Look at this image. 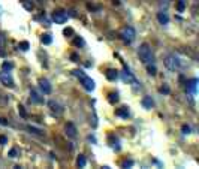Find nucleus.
Returning a JSON list of instances; mask_svg holds the SVG:
<instances>
[{
	"mask_svg": "<svg viewBox=\"0 0 199 169\" xmlns=\"http://www.w3.org/2000/svg\"><path fill=\"white\" fill-rule=\"evenodd\" d=\"M138 56H139V60H141L144 64H150V63L154 62V56H153L151 46H150L148 44L139 45V48H138Z\"/></svg>",
	"mask_w": 199,
	"mask_h": 169,
	"instance_id": "obj_1",
	"label": "nucleus"
},
{
	"mask_svg": "<svg viewBox=\"0 0 199 169\" xmlns=\"http://www.w3.org/2000/svg\"><path fill=\"white\" fill-rule=\"evenodd\" d=\"M120 38L121 41L124 42V44H132L135 38H136V31L133 27H124L123 30L120 31Z\"/></svg>",
	"mask_w": 199,
	"mask_h": 169,
	"instance_id": "obj_2",
	"label": "nucleus"
},
{
	"mask_svg": "<svg viewBox=\"0 0 199 169\" xmlns=\"http://www.w3.org/2000/svg\"><path fill=\"white\" fill-rule=\"evenodd\" d=\"M165 66H166L169 70L175 72V70L180 68V60H178V57H175L174 54L166 56V58H165Z\"/></svg>",
	"mask_w": 199,
	"mask_h": 169,
	"instance_id": "obj_3",
	"label": "nucleus"
},
{
	"mask_svg": "<svg viewBox=\"0 0 199 169\" xmlns=\"http://www.w3.org/2000/svg\"><path fill=\"white\" fill-rule=\"evenodd\" d=\"M51 18H53V21H56L57 24H64L69 18V14L64 12V11H54Z\"/></svg>",
	"mask_w": 199,
	"mask_h": 169,
	"instance_id": "obj_4",
	"label": "nucleus"
},
{
	"mask_svg": "<svg viewBox=\"0 0 199 169\" xmlns=\"http://www.w3.org/2000/svg\"><path fill=\"white\" fill-rule=\"evenodd\" d=\"M0 81H2V84H3V85H6V87H9V88L15 87L14 79H12V76H11V74H9V72H0Z\"/></svg>",
	"mask_w": 199,
	"mask_h": 169,
	"instance_id": "obj_5",
	"label": "nucleus"
},
{
	"mask_svg": "<svg viewBox=\"0 0 199 169\" xmlns=\"http://www.w3.org/2000/svg\"><path fill=\"white\" fill-rule=\"evenodd\" d=\"M48 106H50L51 112L56 114V115H62L63 111H64L62 105H60L58 102H56V100H50V102H48Z\"/></svg>",
	"mask_w": 199,
	"mask_h": 169,
	"instance_id": "obj_6",
	"label": "nucleus"
},
{
	"mask_svg": "<svg viewBox=\"0 0 199 169\" xmlns=\"http://www.w3.org/2000/svg\"><path fill=\"white\" fill-rule=\"evenodd\" d=\"M76 132H78V130H76V127H75L74 123H68V124L64 126V133L68 135L69 138H72V139L76 138V135H78Z\"/></svg>",
	"mask_w": 199,
	"mask_h": 169,
	"instance_id": "obj_7",
	"label": "nucleus"
},
{
	"mask_svg": "<svg viewBox=\"0 0 199 169\" xmlns=\"http://www.w3.org/2000/svg\"><path fill=\"white\" fill-rule=\"evenodd\" d=\"M81 84H82V87L86 88L87 91H93V90H94V81L91 79V78H88L87 75L84 76V78H81Z\"/></svg>",
	"mask_w": 199,
	"mask_h": 169,
	"instance_id": "obj_8",
	"label": "nucleus"
},
{
	"mask_svg": "<svg viewBox=\"0 0 199 169\" xmlns=\"http://www.w3.org/2000/svg\"><path fill=\"white\" fill-rule=\"evenodd\" d=\"M123 79H124L127 84H138L136 78L132 75V72L129 70V68H124V72H123Z\"/></svg>",
	"mask_w": 199,
	"mask_h": 169,
	"instance_id": "obj_9",
	"label": "nucleus"
},
{
	"mask_svg": "<svg viewBox=\"0 0 199 169\" xmlns=\"http://www.w3.org/2000/svg\"><path fill=\"white\" fill-rule=\"evenodd\" d=\"M39 87H41V91L44 94H50L51 90H53V87H51V84L48 79H41V81H39Z\"/></svg>",
	"mask_w": 199,
	"mask_h": 169,
	"instance_id": "obj_10",
	"label": "nucleus"
},
{
	"mask_svg": "<svg viewBox=\"0 0 199 169\" xmlns=\"http://www.w3.org/2000/svg\"><path fill=\"white\" fill-rule=\"evenodd\" d=\"M30 102H35V103H44V97H41L36 90H31L30 91Z\"/></svg>",
	"mask_w": 199,
	"mask_h": 169,
	"instance_id": "obj_11",
	"label": "nucleus"
},
{
	"mask_svg": "<svg viewBox=\"0 0 199 169\" xmlns=\"http://www.w3.org/2000/svg\"><path fill=\"white\" fill-rule=\"evenodd\" d=\"M105 76H106V79H109V81H115L118 78V70L115 69H108L105 72Z\"/></svg>",
	"mask_w": 199,
	"mask_h": 169,
	"instance_id": "obj_12",
	"label": "nucleus"
},
{
	"mask_svg": "<svg viewBox=\"0 0 199 169\" xmlns=\"http://www.w3.org/2000/svg\"><path fill=\"white\" fill-rule=\"evenodd\" d=\"M157 21L160 23V24H168L169 23V17L166 12H157Z\"/></svg>",
	"mask_w": 199,
	"mask_h": 169,
	"instance_id": "obj_13",
	"label": "nucleus"
},
{
	"mask_svg": "<svg viewBox=\"0 0 199 169\" xmlns=\"http://www.w3.org/2000/svg\"><path fill=\"white\" fill-rule=\"evenodd\" d=\"M196 87H198V79H196V78H193V79L189 81L187 88H189V91H190L192 94H196Z\"/></svg>",
	"mask_w": 199,
	"mask_h": 169,
	"instance_id": "obj_14",
	"label": "nucleus"
},
{
	"mask_svg": "<svg viewBox=\"0 0 199 169\" xmlns=\"http://www.w3.org/2000/svg\"><path fill=\"white\" fill-rule=\"evenodd\" d=\"M115 114H117L118 117H123V118H127V117L130 115V112H129V109H127V106H121V108H118L117 111H115Z\"/></svg>",
	"mask_w": 199,
	"mask_h": 169,
	"instance_id": "obj_15",
	"label": "nucleus"
},
{
	"mask_svg": "<svg viewBox=\"0 0 199 169\" xmlns=\"http://www.w3.org/2000/svg\"><path fill=\"white\" fill-rule=\"evenodd\" d=\"M154 105V102H153V99H151V96H145L142 99V106L147 108V109H150V108Z\"/></svg>",
	"mask_w": 199,
	"mask_h": 169,
	"instance_id": "obj_16",
	"label": "nucleus"
},
{
	"mask_svg": "<svg viewBox=\"0 0 199 169\" xmlns=\"http://www.w3.org/2000/svg\"><path fill=\"white\" fill-rule=\"evenodd\" d=\"M21 5H23L24 9H27V11H33V8H35V5H33L31 0H21Z\"/></svg>",
	"mask_w": 199,
	"mask_h": 169,
	"instance_id": "obj_17",
	"label": "nucleus"
},
{
	"mask_svg": "<svg viewBox=\"0 0 199 169\" xmlns=\"http://www.w3.org/2000/svg\"><path fill=\"white\" fill-rule=\"evenodd\" d=\"M12 68H14V64L11 62H3L2 63V70H3V72H11Z\"/></svg>",
	"mask_w": 199,
	"mask_h": 169,
	"instance_id": "obj_18",
	"label": "nucleus"
},
{
	"mask_svg": "<svg viewBox=\"0 0 199 169\" xmlns=\"http://www.w3.org/2000/svg\"><path fill=\"white\" fill-rule=\"evenodd\" d=\"M27 129H29V132L33 133V135H37V136H42V135H44V132L41 130V129H36V127H33V126H29Z\"/></svg>",
	"mask_w": 199,
	"mask_h": 169,
	"instance_id": "obj_19",
	"label": "nucleus"
},
{
	"mask_svg": "<svg viewBox=\"0 0 199 169\" xmlns=\"http://www.w3.org/2000/svg\"><path fill=\"white\" fill-rule=\"evenodd\" d=\"M76 165H78V168H86V165H87V160H86V157L80 154L78 160H76Z\"/></svg>",
	"mask_w": 199,
	"mask_h": 169,
	"instance_id": "obj_20",
	"label": "nucleus"
},
{
	"mask_svg": "<svg viewBox=\"0 0 199 169\" xmlns=\"http://www.w3.org/2000/svg\"><path fill=\"white\" fill-rule=\"evenodd\" d=\"M108 100H109V103H117L118 102V93H109L108 94Z\"/></svg>",
	"mask_w": 199,
	"mask_h": 169,
	"instance_id": "obj_21",
	"label": "nucleus"
},
{
	"mask_svg": "<svg viewBox=\"0 0 199 169\" xmlns=\"http://www.w3.org/2000/svg\"><path fill=\"white\" fill-rule=\"evenodd\" d=\"M41 42L44 45H50L53 42V38H51V35H44L42 38H41Z\"/></svg>",
	"mask_w": 199,
	"mask_h": 169,
	"instance_id": "obj_22",
	"label": "nucleus"
},
{
	"mask_svg": "<svg viewBox=\"0 0 199 169\" xmlns=\"http://www.w3.org/2000/svg\"><path fill=\"white\" fill-rule=\"evenodd\" d=\"M147 72H148V75H151V76H154L156 75V72H157V69H156V66L154 64H147Z\"/></svg>",
	"mask_w": 199,
	"mask_h": 169,
	"instance_id": "obj_23",
	"label": "nucleus"
},
{
	"mask_svg": "<svg viewBox=\"0 0 199 169\" xmlns=\"http://www.w3.org/2000/svg\"><path fill=\"white\" fill-rule=\"evenodd\" d=\"M109 141H111V147H112V148H115V150H120V144H118L120 141H118L117 138L111 136V138H109Z\"/></svg>",
	"mask_w": 199,
	"mask_h": 169,
	"instance_id": "obj_24",
	"label": "nucleus"
},
{
	"mask_svg": "<svg viewBox=\"0 0 199 169\" xmlns=\"http://www.w3.org/2000/svg\"><path fill=\"white\" fill-rule=\"evenodd\" d=\"M72 75L81 79V78H84V76H86V74H84V70H81V69H75V70H72Z\"/></svg>",
	"mask_w": 199,
	"mask_h": 169,
	"instance_id": "obj_25",
	"label": "nucleus"
},
{
	"mask_svg": "<svg viewBox=\"0 0 199 169\" xmlns=\"http://www.w3.org/2000/svg\"><path fill=\"white\" fill-rule=\"evenodd\" d=\"M186 9V2L184 0H178V3H177V11L178 12H183Z\"/></svg>",
	"mask_w": 199,
	"mask_h": 169,
	"instance_id": "obj_26",
	"label": "nucleus"
},
{
	"mask_svg": "<svg viewBox=\"0 0 199 169\" xmlns=\"http://www.w3.org/2000/svg\"><path fill=\"white\" fill-rule=\"evenodd\" d=\"M18 112H19V115H21L23 118H27V111L24 109L23 105H18Z\"/></svg>",
	"mask_w": 199,
	"mask_h": 169,
	"instance_id": "obj_27",
	"label": "nucleus"
},
{
	"mask_svg": "<svg viewBox=\"0 0 199 169\" xmlns=\"http://www.w3.org/2000/svg\"><path fill=\"white\" fill-rule=\"evenodd\" d=\"M29 46H30V45H29V42H27V41H23V42L19 44V48H21L23 51H27V50H29Z\"/></svg>",
	"mask_w": 199,
	"mask_h": 169,
	"instance_id": "obj_28",
	"label": "nucleus"
},
{
	"mask_svg": "<svg viewBox=\"0 0 199 169\" xmlns=\"http://www.w3.org/2000/svg\"><path fill=\"white\" fill-rule=\"evenodd\" d=\"M18 154H19L18 148H12V150L9 151V157H12V159H14V157H17V156H18Z\"/></svg>",
	"mask_w": 199,
	"mask_h": 169,
	"instance_id": "obj_29",
	"label": "nucleus"
},
{
	"mask_svg": "<svg viewBox=\"0 0 199 169\" xmlns=\"http://www.w3.org/2000/svg\"><path fill=\"white\" fill-rule=\"evenodd\" d=\"M121 166L123 168H130V166H133V160H126V162H123Z\"/></svg>",
	"mask_w": 199,
	"mask_h": 169,
	"instance_id": "obj_30",
	"label": "nucleus"
},
{
	"mask_svg": "<svg viewBox=\"0 0 199 169\" xmlns=\"http://www.w3.org/2000/svg\"><path fill=\"white\" fill-rule=\"evenodd\" d=\"M181 130H183V133H184V135H189V133H190V127H189L187 124H184L183 127H181Z\"/></svg>",
	"mask_w": 199,
	"mask_h": 169,
	"instance_id": "obj_31",
	"label": "nucleus"
},
{
	"mask_svg": "<svg viewBox=\"0 0 199 169\" xmlns=\"http://www.w3.org/2000/svg\"><path fill=\"white\" fill-rule=\"evenodd\" d=\"M6 144H8V138L3 136V135H0V145H6Z\"/></svg>",
	"mask_w": 199,
	"mask_h": 169,
	"instance_id": "obj_32",
	"label": "nucleus"
},
{
	"mask_svg": "<svg viewBox=\"0 0 199 169\" xmlns=\"http://www.w3.org/2000/svg\"><path fill=\"white\" fill-rule=\"evenodd\" d=\"M5 41H6V39H5V36L0 33V48H3V46H5Z\"/></svg>",
	"mask_w": 199,
	"mask_h": 169,
	"instance_id": "obj_33",
	"label": "nucleus"
},
{
	"mask_svg": "<svg viewBox=\"0 0 199 169\" xmlns=\"http://www.w3.org/2000/svg\"><path fill=\"white\" fill-rule=\"evenodd\" d=\"M160 93H165V94H168V93H169V87H168V85H163V87L160 88Z\"/></svg>",
	"mask_w": 199,
	"mask_h": 169,
	"instance_id": "obj_34",
	"label": "nucleus"
},
{
	"mask_svg": "<svg viewBox=\"0 0 199 169\" xmlns=\"http://www.w3.org/2000/svg\"><path fill=\"white\" fill-rule=\"evenodd\" d=\"M75 45H84V41L81 38H76L75 39Z\"/></svg>",
	"mask_w": 199,
	"mask_h": 169,
	"instance_id": "obj_35",
	"label": "nucleus"
},
{
	"mask_svg": "<svg viewBox=\"0 0 199 169\" xmlns=\"http://www.w3.org/2000/svg\"><path fill=\"white\" fill-rule=\"evenodd\" d=\"M63 33L68 36V35H72V33H74V30H72V29H64V31H63Z\"/></svg>",
	"mask_w": 199,
	"mask_h": 169,
	"instance_id": "obj_36",
	"label": "nucleus"
},
{
	"mask_svg": "<svg viewBox=\"0 0 199 169\" xmlns=\"http://www.w3.org/2000/svg\"><path fill=\"white\" fill-rule=\"evenodd\" d=\"M70 58H72V62H78V56H76V54H72Z\"/></svg>",
	"mask_w": 199,
	"mask_h": 169,
	"instance_id": "obj_37",
	"label": "nucleus"
},
{
	"mask_svg": "<svg viewBox=\"0 0 199 169\" xmlns=\"http://www.w3.org/2000/svg\"><path fill=\"white\" fill-rule=\"evenodd\" d=\"M0 124H3V126H8V121L5 118H0Z\"/></svg>",
	"mask_w": 199,
	"mask_h": 169,
	"instance_id": "obj_38",
	"label": "nucleus"
},
{
	"mask_svg": "<svg viewBox=\"0 0 199 169\" xmlns=\"http://www.w3.org/2000/svg\"><path fill=\"white\" fill-rule=\"evenodd\" d=\"M88 141H91V142H96V139H94L93 136H88Z\"/></svg>",
	"mask_w": 199,
	"mask_h": 169,
	"instance_id": "obj_39",
	"label": "nucleus"
}]
</instances>
